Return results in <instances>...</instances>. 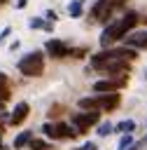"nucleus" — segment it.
<instances>
[{"instance_id":"obj_14","label":"nucleus","mask_w":147,"mask_h":150,"mask_svg":"<svg viewBox=\"0 0 147 150\" xmlns=\"http://www.w3.org/2000/svg\"><path fill=\"white\" fill-rule=\"evenodd\" d=\"M9 82H7V77L5 75H0V103H7L9 101Z\"/></svg>"},{"instance_id":"obj_7","label":"nucleus","mask_w":147,"mask_h":150,"mask_svg":"<svg viewBox=\"0 0 147 150\" xmlns=\"http://www.w3.org/2000/svg\"><path fill=\"white\" fill-rule=\"evenodd\" d=\"M96 70H103V73H110V75H114V73H128V61L126 59H107V61H96V63H91Z\"/></svg>"},{"instance_id":"obj_4","label":"nucleus","mask_w":147,"mask_h":150,"mask_svg":"<svg viewBox=\"0 0 147 150\" xmlns=\"http://www.w3.org/2000/svg\"><path fill=\"white\" fill-rule=\"evenodd\" d=\"M107 59H126V61H133L135 59V49H131V47H107V49H103V52H98V54H93L91 56V63H96V61H107Z\"/></svg>"},{"instance_id":"obj_27","label":"nucleus","mask_w":147,"mask_h":150,"mask_svg":"<svg viewBox=\"0 0 147 150\" xmlns=\"http://www.w3.org/2000/svg\"><path fill=\"white\" fill-rule=\"evenodd\" d=\"M0 150H7V143H2V141H0Z\"/></svg>"},{"instance_id":"obj_25","label":"nucleus","mask_w":147,"mask_h":150,"mask_svg":"<svg viewBox=\"0 0 147 150\" xmlns=\"http://www.w3.org/2000/svg\"><path fill=\"white\" fill-rule=\"evenodd\" d=\"M126 5V0H114V7H124Z\"/></svg>"},{"instance_id":"obj_21","label":"nucleus","mask_w":147,"mask_h":150,"mask_svg":"<svg viewBox=\"0 0 147 150\" xmlns=\"http://www.w3.org/2000/svg\"><path fill=\"white\" fill-rule=\"evenodd\" d=\"M110 131H112V124H107V122H103V124L98 127V134H100V136H107Z\"/></svg>"},{"instance_id":"obj_3","label":"nucleus","mask_w":147,"mask_h":150,"mask_svg":"<svg viewBox=\"0 0 147 150\" xmlns=\"http://www.w3.org/2000/svg\"><path fill=\"white\" fill-rule=\"evenodd\" d=\"M16 68H19V73L26 75V77H40V75L44 73V54H42V52H30V54H26L23 59H19Z\"/></svg>"},{"instance_id":"obj_22","label":"nucleus","mask_w":147,"mask_h":150,"mask_svg":"<svg viewBox=\"0 0 147 150\" xmlns=\"http://www.w3.org/2000/svg\"><path fill=\"white\" fill-rule=\"evenodd\" d=\"M77 150H96V143H84V145L77 148Z\"/></svg>"},{"instance_id":"obj_11","label":"nucleus","mask_w":147,"mask_h":150,"mask_svg":"<svg viewBox=\"0 0 147 150\" xmlns=\"http://www.w3.org/2000/svg\"><path fill=\"white\" fill-rule=\"evenodd\" d=\"M126 47L131 49H147V33L145 30H135V33H128V38H124Z\"/></svg>"},{"instance_id":"obj_20","label":"nucleus","mask_w":147,"mask_h":150,"mask_svg":"<svg viewBox=\"0 0 147 150\" xmlns=\"http://www.w3.org/2000/svg\"><path fill=\"white\" fill-rule=\"evenodd\" d=\"M61 112H63V105H51V108H49V112H47V115H49V117H58V115H61Z\"/></svg>"},{"instance_id":"obj_2","label":"nucleus","mask_w":147,"mask_h":150,"mask_svg":"<svg viewBox=\"0 0 147 150\" xmlns=\"http://www.w3.org/2000/svg\"><path fill=\"white\" fill-rule=\"evenodd\" d=\"M119 105V94L112 91V94H96V96H86V98H79V108L82 110H114Z\"/></svg>"},{"instance_id":"obj_13","label":"nucleus","mask_w":147,"mask_h":150,"mask_svg":"<svg viewBox=\"0 0 147 150\" xmlns=\"http://www.w3.org/2000/svg\"><path fill=\"white\" fill-rule=\"evenodd\" d=\"M30 141H33V131H21V134L14 138V148H16V150H21V148H26Z\"/></svg>"},{"instance_id":"obj_19","label":"nucleus","mask_w":147,"mask_h":150,"mask_svg":"<svg viewBox=\"0 0 147 150\" xmlns=\"http://www.w3.org/2000/svg\"><path fill=\"white\" fill-rule=\"evenodd\" d=\"M131 145H133V136H131V134H126V136L121 138V143H119V150H128Z\"/></svg>"},{"instance_id":"obj_5","label":"nucleus","mask_w":147,"mask_h":150,"mask_svg":"<svg viewBox=\"0 0 147 150\" xmlns=\"http://www.w3.org/2000/svg\"><path fill=\"white\" fill-rule=\"evenodd\" d=\"M98 117H100V112L98 110H84V112H75V117H72V124H75V129L79 131V134H86L96 122H98Z\"/></svg>"},{"instance_id":"obj_9","label":"nucleus","mask_w":147,"mask_h":150,"mask_svg":"<svg viewBox=\"0 0 147 150\" xmlns=\"http://www.w3.org/2000/svg\"><path fill=\"white\" fill-rule=\"evenodd\" d=\"M114 0H96L93 9H91V19L93 21H110L112 12H114Z\"/></svg>"},{"instance_id":"obj_15","label":"nucleus","mask_w":147,"mask_h":150,"mask_svg":"<svg viewBox=\"0 0 147 150\" xmlns=\"http://www.w3.org/2000/svg\"><path fill=\"white\" fill-rule=\"evenodd\" d=\"M119 134H133L135 131V122L133 120H124V122H117V127H114Z\"/></svg>"},{"instance_id":"obj_29","label":"nucleus","mask_w":147,"mask_h":150,"mask_svg":"<svg viewBox=\"0 0 147 150\" xmlns=\"http://www.w3.org/2000/svg\"><path fill=\"white\" fill-rule=\"evenodd\" d=\"M128 150H138V143H133V145H131V148H128Z\"/></svg>"},{"instance_id":"obj_24","label":"nucleus","mask_w":147,"mask_h":150,"mask_svg":"<svg viewBox=\"0 0 147 150\" xmlns=\"http://www.w3.org/2000/svg\"><path fill=\"white\" fill-rule=\"evenodd\" d=\"M47 19H51V21H56V12H51V9H49V12H47Z\"/></svg>"},{"instance_id":"obj_1","label":"nucleus","mask_w":147,"mask_h":150,"mask_svg":"<svg viewBox=\"0 0 147 150\" xmlns=\"http://www.w3.org/2000/svg\"><path fill=\"white\" fill-rule=\"evenodd\" d=\"M138 21H140L138 12H126L121 19H117V21H112V23L105 26V30H103V35H100V45H103L105 49L112 47V45H117V40H124V38L135 28Z\"/></svg>"},{"instance_id":"obj_12","label":"nucleus","mask_w":147,"mask_h":150,"mask_svg":"<svg viewBox=\"0 0 147 150\" xmlns=\"http://www.w3.org/2000/svg\"><path fill=\"white\" fill-rule=\"evenodd\" d=\"M28 112H30V105H28L26 101H21V103H16V108H14V115L9 117V122H12V124H21V122L28 117Z\"/></svg>"},{"instance_id":"obj_18","label":"nucleus","mask_w":147,"mask_h":150,"mask_svg":"<svg viewBox=\"0 0 147 150\" xmlns=\"http://www.w3.org/2000/svg\"><path fill=\"white\" fill-rule=\"evenodd\" d=\"M30 28H42V30H51L54 26H51L49 21H42V19H37V16H35V19L30 21Z\"/></svg>"},{"instance_id":"obj_28","label":"nucleus","mask_w":147,"mask_h":150,"mask_svg":"<svg viewBox=\"0 0 147 150\" xmlns=\"http://www.w3.org/2000/svg\"><path fill=\"white\" fill-rule=\"evenodd\" d=\"M2 134H5V124L0 122V136H2Z\"/></svg>"},{"instance_id":"obj_23","label":"nucleus","mask_w":147,"mask_h":150,"mask_svg":"<svg viewBox=\"0 0 147 150\" xmlns=\"http://www.w3.org/2000/svg\"><path fill=\"white\" fill-rule=\"evenodd\" d=\"M9 33H12V30H9V28H5V30H2V33H0V42H2V40H5V38H7V35H9Z\"/></svg>"},{"instance_id":"obj_6","label":"nucleus","mask_w":147,"mask_h":150,"mask_svg":"<svg viewBox=\"0 0 147 150\" xmlns=\"http://www.w3.org/2000/svg\"><path fill=\"white\" fill-rule=\"evenodd\" d=\"M42 131H44V136H49V138H75L77 136V129H72V127H68V124H63V122H56V124H44L42 127Z\"/></svg>"},{"instance_id":"obj_16","label":"nucleus","mask_w":147,"mask_h":150,"mask_svg":"<svg viewBox=\"0 0 147 150\" xmlns=\"http://www.w3.org/2000/svg\"><path fill=\"white\" fill-rule=\"evenodd\" d=\"M28 148H30V150H54L51 143H47V141H42V138H33V141L28 143Z\"/></svg>"},{"instance_id":"obj_10","label":"nucleus","mask_w":147,"mask_h":150,"mask_svg":"<svg viewBox=\"0 0 147 150\" xmlns=\"http://www.w3.org/2000/svg\"><path fill=\"white\" fill-rule=\"evenodd\" d=\"M44 52H47L49 56H54V59L72 56V47H68L63 40H49V42H47V47H44Z\"/></svg>"},{"instance_id":"obj_26","label":"nucleus","mask_w":147,"mask_h":150,"mask_svg":"<svg viewBox=\"0 0 147 150\" xmlns=\"http://www.w3.org/2000/svg\"><path fill=\"white\" fill-rule=\"evenodd\" d=\"M26 2H28V0H19V2H16V7L21 9V7H26Z\"/></svg>"},{"instance_id":"obj_8","label":"nucleus","mask_w":147,"mask_h":150,"mask_svg":"<svg viewBox=\"0 0 147 150\" xmlns=\"http://www.w3.org/2000/svg\"><path fill=\"white\" fill-rule=\"evenodd\" d=\"M126 75H121L119 80L117 77H107V80H98V82H93V91L96 94H112V91H117V89H121V87H126Z\"/></svg>"},{"instance_id":"obj_17","label":"nucleus","mask_w":147,"mask_h":150,"mask_svg":"<svg viewBox=\"0 0 147 150\" xmlns=\"http://www.w3.org/2000/svg\"><path fill=\"white\" fill-rule=\"evenodd\" d=\"M68 14L77 19V16L82 14V2H79V0H72V2H70V7H68Z\"/></svg>"},{"instance_id":"obj_30","label":"nucleus","mask_w":147,"mask_h":150,"mask_svg":"<svg viewBox=\"0 0 147 150\" xmlns=\"http://www.w3.org/2000/svg\"><path fill=\"white\" fill-rule=\"evenodd\" d=\"M2 2H7V0H0V5H2Z\"/></svg>"}]
</instances>
